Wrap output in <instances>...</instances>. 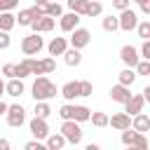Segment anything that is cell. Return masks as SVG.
Here are the masks:
<instances>
[{
  "mask_svg": "<svg viewBox=\"0 0 150 150\" xmlns=\"http://www.w3.org/2000/svg\"><path fill=\"white\" fill-rule=\"evenodd\" d=\"M33 98L35 101H49V98H54L56 96V84L49 80V77H45V75H38L35 77V82H33Z\"/></svg>",
  "mask_w": 150,
  "mask_h": 150,
  "instance_id": "1",
  "label": "cell"
},
{
  "mask_svg": "<svg viewBox=\"0 0 150 150\" xmlns=\"http://www.w3.org/2000/svg\"><path fill=\"white\" fill-rule=\"evenodd\" d=\"M59 115L61 120H75V122H89V115L91 110L87 105H73V103H63L59 108Z\"/></svg>",
  "mask_w": 150,
  "mask_h": 150,
  "instance_id": "2",
  "label": "cell"
},
{
  "mask_svg": "<svg viewBox=\"0 0 150 150\" xmlns=\"http://www.w3.org/2000/svg\"><path fill=\"white\" fill-rule=\"evenodd\" d=\"M61 134H63L66 143H70V145L82 143V129H80V122H75V120H63Z\"/></svg>",
  "mask_w": 150,
  "mask_h": 150,
  "instance_id": "3",
  "label": "cell"
},
{
  "mask_svg": "<svg viewBox=\"0 0 150 150\" xmlns=\"http://www.w3.org/2000/svg\"><path fill=\"white\" fill-rule=\"evenodd\" d=\"M42 47H45V40L40 38V33H30V35H26V38L21 40V52H23L26 56H35V54H40Z\"/></svg>",
  "mask_w": 150,
  "mask_h": 150,
  "instance_id": "4",
  "label": "cell"
},
{
  "mask_svg": "<svg viewBox=\"0 0 150 150\" xmlns=\"http://www.w3.org/2000/svg\"><path fill=\"white\" fill-rule=\"evenodd\" d=\"M89 40H91V33H89L87 28H77V26H75V28L70 30V40H68V42H70V47H75V49H84V47L89 45Z\"/></svg>",
  "mask_w": 150,
  "mask_h": 150,
  "instance_id": "5",
  "label": "cell"
},
{
  "mask_svg": "<svg viewBox=\"0 0 150 150\" xmlns=\"http://www.w3.org/2000/svg\"><path fill=\"white\" fill-rule=\"evenodd\" d=\"M7 124L9 127H14V129H19L23 122H26V110H23V105H7Z\"/></svg>",
  "mask_w": 150,
  "mask_h": 150,
  "instance_id": "6",
  "label": "cell"
},
{
  "mask_svg": "<svg viewBox=\"0 0 150 150\" xmlns=\"http://www.w3.org/2000/svg\"><path fill=\"white\" fill-rule=\"evenodd\" d=\"M117 23H120V28L122 30H134L136 28V23H138V14L131 9V7H127V9H122L120 12V16H117Z\"/></svg>",
  "mask_w": 150,
  "mask_h": 150,
  "instance_id": "7",
  "label": "cell"
},
{
  "mask_svg": "<svg viewBox=\"0 0 150 150\" xmlns=\"http://www.w3.org/2000/svg\"><path fill=\"white\" fill-rule=\"evenodd\" d=\"M54 26H56V19L54 16H47V14H40V16H35L30 21L33 33H49V30H54Z\"/></svg>",
  "mask_w": 150,
  "mask_h": 150,
  "instance_id": "8",
  "label": "cell"
},
{
  "mask_svg": "<svg viewBox=\"0 0 150 150\" xmlns=\"http://www.w3.org/2000/svg\"><path fill=\"white\" fill-rule=\"evenodd\" d=\"M28 129H30V134H33L38 141H45L47 134H49V124H47V120H45V117H38V115L28 122Z\"/></svg>",
  "mask_w": 150,
  "mask_h": 150,
  "instance_id": "9",
  "label": "cell"
},
{
  "mask_svg": "<svg viewBox=\"0 0 150 150\" xmlns=\"http://www.w3.org/2000/svg\"><path fill=\"white\" fill-rule=\"evenodd\" d=\"M120 59H122V63H124L127 68H134V66L141 61L138 49H136V47H131V45H124V47L120 49Z\"/></svg>",
  "mask_w": 150,
  "mask_h": 150,
  "instance_id": "10",
  "label": "cell"
},
{
  "mask_svg": "<svg viewBox=\"0 0 150 150\" xmlns=\"http://www.w3.org/2000/svg\"><path fill=\"white\" fill-rule=\"evenodd\" d=\"M122 105H124V112H127V115H136V112H141V110H143L145 98H143V94H131Z\"/></svg>",
  "mask_w": 150,
  "mask_h": 150,
  "instance_id": "11",
  "label": "cell"
},
{
  "mask_svg": "<svg viewBox=\"0 0 150 150\" xmlns=\"http://www.w3.org/2000/svg\"><path fill=\"white\" fill-rule=\"evenodd\" d=\"M23 91H26V87H23V80H21V77H9V80L5 82V94H7V96L19 98Z\"/></svg>",
  "mask_w": 150,
  "mask_h": 150,
  "instance_id": "12",
  "label": "cell"
},
{
  "mask_svg": "<svg viewBox=\"0 0 150 150\" xmlns=\"http://www.w3.org/2000/svg\"><path fill=\"white\" fill-rule=\"evenodd\" d=\"M131 129H134V131H141V134L150 131V117H148L143 110L136 112V115H131Z\"/></svg>",
  "mask_w": 150,
  "mask_h": 150,
  "instance_id": "13",
  "label": "cell"
},
{
  "mask_svg": "<svg viewBox=\"0 0 150 150\" xmlns=\"http://www.w3.org/2000/svg\"><path fill=\"white\" fill-rule=\"evenodd\" d=\"M108 124H110L112 129L122 131V129L131 127V115H127V112H115L112 117H108Z\"/></svg>",
  "mask_w": 150,
  "mask_h": 150,
  "instance_id": "14",
  "label": "cell"
},
{
  "mask_svg": "<svg viewBox=\"0 0 150 150\" xmlns=\"http://www.w3.org/2000/svg\"><path fill=\"white\" fill-rule=\"evenodd\" d=\"M131 96V87H124V84H112V89H110V98L115 101V103H124L127 98Z\"/></svg>",
  "mask_w": 150,
  "mask_h": 150,
  "instance_id": "15",
  "label": "cell"
},
{
  "mask_svg": "<svg viewBox=\"0 0 150 150\" xmlns=\"http://www.w3.org/2000/svg\"><path fill=\"white\" fill-rule=\"evenodd\" d=\"M66 49H68V40H66V38H52V42L47 45L49 56H61Z\"/></svg>",
  "mask_w": 150,
  "mask_h": 150,
  "instance_id": "16",
  "label": "cell"
},
{
  "mask_svg": "<svg viewBox=\"0 0 150 150\" xmlns=\"http://www.w3.org/2000/svg\"><path fill=\"white\" fill-rule=\"evenodd\" d=\"M61 19V30H66V33H70L77 23H80V14L77 12H68V14H61L59 16Z\"/></svg>",
  "mask_w": 150,
  "mask_h": 150,
  "instance_id": "17",
  "label": "cell"
},
{
  "mask_svg": "<svg viewBox=\"0 0 150 150\" xmlns=\"http://www.w3.org/2000/svg\"><path fill=\"white\" fill-rule=\"evenodd\" d=\"M61 56H63L66 66H70V68H75V66H80V63H82V54H80V49H75V47L66 49Z\"/></svg>",
  "mask_w": 150,
  "mask_h": 150,
  "instance_id": "18",
  "label": "cell"
},
{
  "mask_svg": "<svg viewBox=\"0 0 150 150\" xmlns=\"http://www.w3.org/2000/svg\"><path fill=\"white\" fill-rule=\"evenodd\" d=\"M61 96H63L66 101H75V98L80 96V82H66V84L61 87Z\"/></svg>",
  "mask_w": 150,
  "mask_h": 150,
  "instance_id": "19",
  "label": "cell"
},
{
  "mask_svg": "<svg viewBox=\"0 0 150 150\" xmlns=\"http://www.w3.org/2000/svg\"><path fill=\"white\" fill-rule=\"evenodd\" d=\"M45 145H47L49 150H61V148L66 145V138H63V134H61V131H59V134H47Z\"/></svg>",
  "mask_w": 150,
  "mask_h": 150,
  "instance_id": "20",
  "label": "cell"
},
{
  "mask_svg": "<svg viewBox=\"0 0 150 150\" xmlns=\"http://www.w3.org/2000/svg\"><path fill=\"white\" fill-rule=\"evenodd\" d=\"M16 26V16L12 14V12H0V30H12Z\"/></svg>",
  "mask_w": 150,
  "mask_h": 150,
  "instance_id": "21",
  "label": "cell"
},
{
  "mask_svg": "<svg viewBox=\"0 0 150 150\" xmlns=\"http://www.w3.org/2000/svg\"><path fill=\"white\" fill-rule=\"evenodd\" d=\"M117 80H120V84H124V87H131V84L136 82V73H134V68H124V70L117 75Z\"/></svg>",
  "mask_w": 150,
  "mask_h": 150,
  "instance_id": "22",
  "label": "cell"
},
{
  "mask_svg": "<svg viewBox=\"0 0 150 150\" xmlns=\"http://www.w3.org/2000/svg\"><path fill=\"white\" fill-rule=\"evenodd\" d=\"M103 12V5L98 0H87V7H84V16H98Z\"/></svg>",
  "mask_w": 150,
  "mask_h": 150,
  "instance_id": "23",
  "label": "cell"
},
{
  "mask_svg": "<svg viewBox=\"0 0 150 150\" xmlns=\"http://www.w3.org/2000/svg\"><path fill=\"white\" fill-rule=\"evenodd\" d=\"M42 7H45V14H47V16L59 19V16L63 14V7H61L59 2H52V0H49V2H47V5H42Z\"/></svg>",
  "mask_w": 150,
  "mask_h": 150,
  "instance_id": "24",
  "label": "cell"
},
{
  "mask_svg": "<svg viewBox=\"0 0 150 150\" xmlns=\"http://www.w3.org/2000/svg\"><path fill=\"white\" fill-rule=\"evenodd\" d=\"M89 122H91L94 127H108V115L101 112V110H96V112L89 115Z\"/></svg>",
  "mask_w": 150,
  "mask_h": 150,
  "instance_id": "25",
  "label": "cell"
},
{
  "mask_svg": "<svg viewBox=\"0 0 150 150\" xmlns=\"http://www.w3.org/2000/svg\"><path fill=\"white\" fill-rule=\"evenodd\" d=\"M129 148H138V150H148V138H145V134H141V131H136L134 134V138H131V145Z\"/></svg>",
  "mask_w": 150,
  "mask_h": 150,
  "instance_id": "26",
  "label": "cell"
},
{
  "mask_svg": "<svg viewBox=\"0 0 150 150\" xmlns=\"http://www.w3.org/2000/svg\"><path fill=\"white\" fill-rule=\"evenodd\" d=\"M35 115L47 120V117L52 115V108H49V103H47V101H35Z\"/></svg>",
  "mask_w": 150,
  "mask_h": 150,
  "instance_id": "27",
  "label": "cell"
},
{
  "mask_svg": "<svg viewBox=\"0 0 150 150\" xmlns=\"http://www.w3.org/2000/svg\"><path fill=\"white\" fill-rule=\"evenodd\" d=\"M33 19H35V16H33V9H21L19 16H16V23H19V26H30Z\"/></svg>",
  "mask_w": 150,
  "mask_h": 150,
  "instance_id": "28",
  "label": "cell"
},
{
  "mask_svg": "<svg viewBox=\"0 0 150 150\" xmlns=\"http://www.w3.org/2000/svg\"><path fill=\"white\" fill-rule=\"evenodd\" d=\"M117 28H120V23H117V16H112V14L103 16V30H108V33H115Z\"/></svg>",
  "mask_w": 150,
  "mask_h": 150,
  "instance_id": "29",
  "label": "cell"
},
{
  "mask_svg": "<svg viewBox=\"0 0 150 150\" xmlns=\"http://www.w3.org/2000/svg\"><path fill=\"white\" fill-rule=\"evenodd\" d=\"M136 30H138V38L141 40H150V21H138L136 23Z\"/></svg>",
  "mask_w": 150,
  "mask_h": 150,
  "instance_id": "30",
  "label": "cell"
},
{
  "mask_svg": "<svg viewBox=\"0 0 150 150\" xmlns=\"http://www.w3.org/2000/svg\"><path fill=\"white\" fill-rule=\"evenodd\" d=\"M40 63H42V73H45V75H49V73L56 70V61H54V56H45V59H40Z\"/></svg>",
  "mask_w": 150,
  "mask_h": 150,
  "instance_id": "31",
  "label": "cell"
},
{
  "mask_svg": "<svg viewBox=\"0 0 150 150\" xmlns=\"http://www.w3.org/2000/svg\"><path fill=\"white\" fill-rule=\"evenodd\" d=\"M68 2V9L70 12H77L80 16L84 14V7H87V0H66Z\"/></svg>",
  "mask_w": 150,
  "mask_h": 150,
  "instance_id": "32",
  "label": "cell"
},
{
  "mask_svg": "<svg viewBox=\"0 0 150 150\" xmlns=\"http://www.w3.org/2000/svg\"><path fill=\"white\" fill-rule=\"evenodd\" d=\"M134 68H136V75H150V59H141Z\"/></svg>",
  "mask_w": 150,
  "mask_h": 150,
  "instance_id": "33",
  "label": "cell"
},
{
  "mask_svg": "<svg viewBox=\"0 0 150 150\" xmlns=\"http://www.w3.org/2000/svg\"><path fill=\"white\" fill-rule=\"evenodd\" d=\"M94 94V84L89 80H82L80 82V96H91Z\"/></svg>",
  "mask_w": 150,
  "mask_h": 150,
  "instance_id": "34",
  "label": "cell"
},
{
  "mask_svg": "<svg viewBox=\"0 0 150 150\" xmlns=\"http://www.w3.org/2000/svg\"><path fill=\"white\" fill-rule=\"evenodd\" d=\"M28 75H30V68H28V63H26V61L16 63V77H21V80H23V77H28Z\"/></svg>",
  "mask_w": 150,
  "mask_h": 150,
  "instance_id": "35",
  "label": "cell"
},
{
  "mask_svg": "<svg viewBox=\"0 0 150 150\" xmlns=\"http://www.w3.org/2000/svg\"><path fill=\"white\" fill-rule=\"evenodd\" d=\"M2 75L5 77H16V63H5L2 66Z\"/></svg>",
  "mask_w": 150,
  "mask_h": 150,
  "instance_id": "36",
  "label": "cell"
},
{
  "mask_svg": "<svg viewBox=\"0 0 150 150\" xmlns=\"http://www.w3.org/2000/svg\"><path fill=\"white\" fill-rule=\"evenodd\" d=\"M19 5V0H0V12H12Z\"/></svg>",
  "mask_w": 150,
  "mask_h": 150,
  "instance_id": "37",
  "label": "cell"
},
{
  "mask_svg": "<svg viewBox=\"0 0 150 150\" xmlns=\"http://www.w3.org/2000/svg\"><path fill=\"white\" fill-rule=\"evenodd\" d=\"M138 56L141 59H150V40H143V45L138 49Z\"/></svg>",
  "mask_w": 150,
  "mask_h": 150,
  "instance_id": "38",
  "label": "cell"
},
{
  "mask_svg": "<svg viewBox=\"0 0 150 150\" xmlns=\"http://www.w3.org/2000/svg\"><path fill=\"white\" fill-rule=\"evenodd\" d=\"M12 45V38H9V33L7 30H0V49H7Z\"/></svg>",
  "mask_w": 150,
  "mask_h": 150,
  "instance_id": "39",
  "label": "cell"
},
{
  "mask_svg": "<svg viewBox=\"0 0 150 150\" xmlns=\"http://www.w3.org/2000/svg\"><path fill=\"white\" fill-rule=\"evenodd\" d=\"M23 148H26V150H45V145H42V143H40L38 138H35V141H28V143H26Z\"/></svg>",
  "mask_w": 150,
  "mask_h": 150,
  "instance_id": "40",
  "label": "cell"
},
{
  "mask_svg": "<svg viewBox=\"0 0 150 150\" xmlns=\"http://www.w3.org/2000/svg\"><path fill=\"white\" fill-rule=\"evenodd\" d=\"M129 5H131V0H112V7H115V9H120V12H122V9H127Z\"/></svg>",
  "mask_w": 150,
  "mask_h": 150,
  "instance_id": "41",
  "label": "cell"
},
{
  "mask_svg": "<svg viewBox=\"0 0 150 150\" xmlns=\"http://www.w3.org/2000/svg\"><path fill=\"white\" fill-rule=\"evenodd\" d=\"M141 12L143 14H150V0H143L141 2Z\"/></svg>",
  "mask_w": 150,
  "mask_h": 150,
  "instance_id": "42",
  "label": "cell"
},
{
  "mask_svg": "<svg viewBox=\"0 0 150 150\" xmlns=\"http://www.w3.org/2000/svg\"><path fill=\"white\" fill-rule=\"evenodd\" d=\"M0 150H9V141L7 138H0Z\"/></svg>",
  "mask_w": 150,
  "mask_h": 150,
  "instance_id": "43",
  "label": "cell"
},
{
  "mask_svg": "<svg viewBox=\"0 0 150 150\" xmlns=\"http://www.w3.org/2000/svg\"><path fill=\"white\" fill-rule=\"evenodd\" d=\"M5 112H7V103L0 98V115H5Z\"/></svg>",
  "mask_w": 150,
  "mask_h": 150,
  "instance_id": "44",
  "label": "cell"
},
{
  "mask_svg": "<svg viewBox=\"0 0 150 150\" xmlns=\"http://www.w3.org/2000/svg\"><path fill=\"white\" fill-rule=\"evenodd\" d=\"M2 94H5V80L0 77V98H2Z\"/></svg>",
  "mask_w": 150,
  "mask_h": 150,
  "instance_id": "45",
  "label": "cell"
},
{
  "mask_svg": "<svg viewBox=\"0 0 150 150\" xmlns=\"http://www.w3.org/2000/svg\"><path fill=\"white\" fill-rule=\"evenodd\" d=\"M49 0H35V5H47Z\"/></svg>",
  "mask_w": 150,
  "mask_h": 150,
  "instance_id": "46",
  "label": "cell"
},
{
  "mask_svg": "<svg viewBox=\"0 0 150 150\" xmlns=\"http://www.w3.org/2000/svg\"><path fill=\"white\" fill-rule=\"evenodd\" d=\"M134 2H138V5H141V2H143V0H134Z\"/></svg>",
  "mask_w": 150,
  "mask_h": 150,
  "instance_id": "47",
  "label": "cell"
}]
</instances>
